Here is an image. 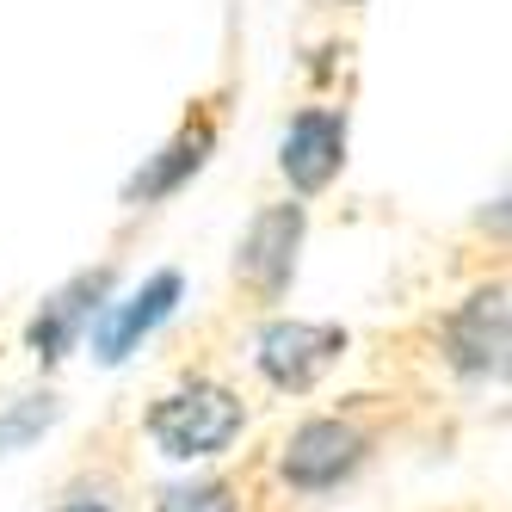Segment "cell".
<instances>
[{
	"instance_id": "cell-1",
	"label": "cell",
	"mask_w": 512,
	"mask_h": 512,
	"mask_svg": "<svg viewBox=\"0 0 512 512\" xmlns=\"http://www.w3.org/2000/svg\"><path fill=\"white\" fill-rule=\"evenodd\" d=\"M241 426H247L241 395L223 389V383H210V377H192V383L167 389L155 408H149V438H155V451L173 457V463L223 457L235 438H241Z\"/></svg>"
},
{
	"instance_id": "cell-2",
	"label": "cell",
	"mask_w": 512,
	"mask_h": 512,
	"mask_svg": "<svg viewBox=\"0 0 512 512\" xmlns=\"http://www.w3.org/2000/svg\"><path fill=\"white\" fill-rule=\"evenodd\" d=\"M364 457H371V432H364L358 420L321 414V420H303L297 432L284 438L278 475H284L297 494H327V488H340Z\"/></svg>"
},
{
	"instance_id": "cell-3",
	"label": "cell",
	"mask_w": 512,
	"mask_h": 512,
	"mask_svg": "<svg viewBox=\"0 0 512 512\" xmlns=\"http://www.w3.org/2000/svg\"><path fill=\"white\" fill-rule=\"evenodd\" d=\"M340 352H346V334L327 321H266L260 340H253V364L266 371L272 389H290V395L315 389L340 364Z\"/></svg>"
},
{
	"instance_id": "cell-4",
	"label": "cell",
	"mask_w": 512,
	"mask_h": 512,
	"mask_svg": "<svg viewBox=\"0 0 512 512\" xmlns=\"http://www.w3.org/2000/svg\"><path fill=\"white\" fill-rule=\"evenodd\" d=\"M278 167H284V179H290L297 198L327 192L334 173L346 167V112H334V105H303V112L284 124Z\"/></svg>"
},
{
	"instance_id": "cell-5",
	"label": "cell",
	"mask_w": 512,
	"mask_h": 512,
	"mask_svg": "<svg viewBox=\"0 0 512 512\" xmlns=\"http://www.w3.org/2000/svg\"><path fill=\"white\" fill-rule=\"evenodd\" d=\"M445 358L457 377H506V284L469 290L445 321Z\"/></svg>"
},
{
	"instance_id": "cell-6",
	"label": "cell",
	"mask_w": 512,
	"mask_h": 512,
	"mask_svg": "<svg viewBox=\"0 0 512 512\" xmlns=\"http://www.w3.org/2000/svg\"><path fill=\"white\" fill-rule=\"evenodd\" d=\"M179 297H186V278L167 266V272H155L142 290H130L124 303H105V309L93 315V358H99V364H124V358L179 309Z\"/></svg>"
},
{
	"instance_id": "cell-7",
	"label": "cell",
	"mask_w": 512,
	"mask_h": 512,
	"mask_svg": "<svg viewBox=\"0 0 512 512\" xmlns=\"http://www.w3.org/2000/svg\"><path fill=\"white\" fill-rule=\"evenodd\" d=\"M303 204H272V210H260L247 223V235H241V253H235V272L260 290L266 303H278L284 297V284L297 278V247H303Z\"/></svg>"
},
{
	"instance_id": "cell-8",
	"label": "cell",
	"mask_w": 512,
	"mask_h": 512,
	"mask_svg": "<svg viewBox=\"0 0 512 512\" xmlns=\"http://www.w3.org/2000/svg\"><path fill=\"white\" fill-rule=\"evenodd\" d=\"M105 297H112V266L68 278L62 290H50V297H44V309L31 315V327H25V346L38 352L44 364L68 358V352H75V340H81V327H93V315L105 309Z\"/></svg>"
},
{
	"instance_id": "cell-9",
	"label": "cell",
	"mask_w": 512,
	"mask_h": 512,
	"mask_svg": "<svg viewBox=\"0 0 512 512\" xmlns=\"http://www.w3.org/2000/svg\"><path fill=\"white\" fill-rule=\"evenodd\" d=\"M210 149H216V124H210V118H192L173 142H161V149L142 161V173L124 186V198H130V204H161V198H173V192L210 161Z\"/></svg>"
},
{
	"instance_id": "cell-10",
	"label": "cell",
	"mask_w": 512,
	"mask_h": 512,
	"mask_svg": "<svg viewBox=\"0 0 512 512\" xmlns=\"http://www.w3.org/2000/svg\"><path fill=\"white\" fill-rule=\"evenodd\" d=\"M56 414H62V401H56L50 389H44V395H19V401H7V408H0V457L38 445V438L56 426Z\"/></svg>"
},
{
	"instance_id": "cell-11",
	"label": "cell",
	"mask_w": 512,
	"mask_h": 512,
	"mask_svg": "<svg viewBox=\"0 0 512 512\" xmlns=\"http://www.w3.org/2000/svg\"><path fill=\"white\" fill-rule=\"evenodd\" d=\"M155 512H241L229 482H186V488H167Z\"/></svg>"
},
{
	"instance_id": "cell-12",
	"label": "cell",
	"mask_w": 512,
	"mask_h": 512,
	"mask_svg": "<svg viewBox=\"0 0 512 512\" xmlns=\"http://www.w3.org/2000/svg\"><path fill=\"white\" fill-rule=\"evenodd\" d=\"M56 512H112V500H93V494H68Z\"/></svg>"
}]
</instances>
